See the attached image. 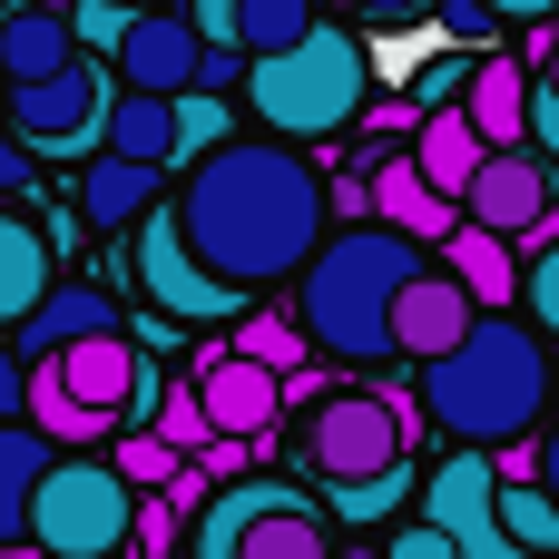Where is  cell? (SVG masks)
<instances>
[{
  "instance_id": "7c38bea8",
  "label": "cell",
  "mask_w": 559,
  "mask_h": 559,
  "mask_svg": "<svg viewBox=\"0 0 559 559\" xmlns=\"http://www.w3.org/2000/svg\"><path fill=\"white\" fill-rule=\"evenodd\" d=\"M197 393H206L216 432H246V442H265V432H275V413L295 403V383H285L275 364H255L246 344H216V354L197 364Z\"/></svg>"
},
{
  "instance_id": "5bb4252c",
  "label": "cell",
  "mask_w": 559,
  "mask_h": 559,
  "mask_svg": "<svg viewBox=\"0 0 559 559\" xmlns=\"http://www.w3.org/2000/svg\"><path fill=\"white\" fill-rule=\"evenodd\" d=\"M59 373H69V393L79 403H98V413H138V383H147V354H138V334L118 324V334H88V344H69V354H49Z\"/></svg>"
},
{
  "instance_id": "52a82bcc",
  "label": "cell",
  "mask_w": 559,
  "mask_h": 559,
  "mask_svg": "<svg viewBox=\"0 0 559 559\" xmlns=\"http://www.w3.org/2000/svg\"><path fill=\"white\" fill-rule=\"evenodd\" d=\"M138 285H147V305H157V314H177V324H236V314H246V285H236V275H216V265L187 246L177 197L138 226Z\"/></svg>"
},
{
  "instance_id": "9a60e30c",
  "label": "cell",
  "mask_w": 559,
  "mask_h": 559,
  "mask_svg": "<svg viewBox=\"0 0 559 559\" xmlns=\"http://www.w3.org/2000/svg\"><path fill=\"white\" fill-rule=\"evenodd\" d=\"M373 216L383 226H403V236H423V246H452L462 236V197H442L432 177H423V157H393V167H373Z\"/></svg>"
},
{
  "instance_id": "277c9868",
  "label": "cell",
  "mask_w": 559,
  "mask_h": 559,
  "mask_svg": "<svg viewBox=\"0 0 559 559\" xmlns=\"http://www.w3.org/2000/svg\"><path fill=\"white\" fill-rule=\"evenodd\" d=\"M364 88H373V59H364V39L334 29V20H314L295 49L246 59V108H255L275 138H334V128H354V118H364Z\"/></svg>"
},
{
  "instance_id": "30bf717a",
  "label": "cell",
  "mask_w": 559,
  "mask_h": 559,
  "mask_svg": "<svg viewBox=\"0 0 559 559\" xmlns=\"http://www.w3.org/2000/svg\"><path fill=\"white\" fill-rule=\"evenodd\" d=\"M550 157L540 147H491L481 157V177H472V226H501V236H521V246H550L559 226H550Z\"/></svg>"
},
{
  "instance_id": "e0dca14e",
  "label": "cell",
  "mask_w": 559,
  "mask_h": 559,
  "mask_svg": "<svg viewBox=\"0 0 559 559\" xmlns=\"http://www.w3.org/2000/svg\"><path fill=\"white\" fill-rule=\"evenodd\" d=\"M442 265L481 295V314H501L511 295H531V246H521V236H501V226H472V216H462V236L442 246Z\"/></svg>"
},
{
  "instance_id": "ffe728a7",
  "label": "cell",
  "mask_w": 559,
  "mask_h": 559,
  "mask_svg": "<svg viewBox=\"0 0 559 559\" xmlns=\"http://www.w3.org/2000/svg\"><path fill=\"white\" fill-rule=\"evenodd\" d=\"M531 69L521 59H472V79H462V108L481 118V138L491 147H531Z\"/></svg>"
},
{
  "instance_id": "4dcf8cb0",
  "label": "cell",
  "mask_w": 559,
  "mask_h": 559,
  "mask_svg": "<svg viewBox=\"0 0 559 559\" xmlns=\"http://www.w3.org/2000/svg\"><path fill=\"white\" fill-rule=\"evenodd\" d=\"M118 472H128L138 491H167V481L187 472V452H177V442H167V432L147 423V432H128V442H118Z\"/></svg>"
},
{
  "instance_id": "8d00e7d4",
  "label": "cell",
  "mask_w": 559,
  "mask_h": 559,
  "mask_svg": "<svg viewBox=\"0 0 559 559\" xmlns=\"http://www.w3.org/2000/svg\"><path fill=\"white\" fill-rule=\"evenodd\" d=\"M373 29H403V20H423V10H442V0H354Z\"/></svg>"
},
{
  "instance_id": "d6986e66",
  "label": "cell",
  "mask_w": 559,
  "mask_h": 559,
  "mask_svg": "<svg viewBox=\"0 0 559 559\" xmlns=\"http://www.w3.org/2000/svg\"><path fill=\"white\" fill-rule=\"evenodd\" d=\"M69 59H79V29H69V10H49V0H39V10H10V20H0V79H10V88H29V79H59Z\"/></svg>"
},
{
  "instance_id": "ac0fdd59",
  "label": "cell",
  "mask_w": 559,
  "mask_h": 559,
  "mask_svg": "<svg viewBox=\"0 0 559 559\" xmlns=\"http://www.w3.org/2000/svg\"><path fill=\"white\" fill-rule=\"evenodd\" d=\"M88 334H118V305H108L98 285L69 275L29 324H10V354H20V364H49V354H69V344H88Z\"/></svg>"
},
{
  "instance_id": "836d02e7",
  "label": "cell",
  "mask_w": 559,
  "mask_h": 559,
  "mask_svg": "<svg viewBox=\"0 0 559 559\" xmlns=\"http://www.w3.org/2000/svg\"><path fill=\"white\" fill-rule=\"evenodd\" d=\"M187 531H197V521H187L167 491H157V501H138V550H147V559H167L177 540H187Z\"/></svg>"
},
{
  "instance_id": "6da1fadb",
  "label": "cell",
  "mask_w": 559,
  "mask_h": 559,
  "mask_svg": "<svg viewBox=\"0 0 559 559\" xmlns=\"http://www.w3.org/2000/svg\"><path fill=\"white\" fill-rule=\"evenodd\" d=\"M177 216H187V246L236 275V285H275V275H305L324 246V216H334V187L285 147V138H226L216 157L187 167L177 187Z\"/></svg>"
},
{
  "instance_id": "5b68a950",
  "label": "cell",
  "mask_w": 559,
  "mask_h": 559,
  "mask_svg": "<svg viewBox=\"0 0 559 559\" xmlns=\"http://www.w3.org/2000/svg\"><path fill=\"white\" fill-rule=\"evenodd\" d=\"M138 481L118 472V462H88V452H59V472L39 481V501H29V540L49 559H118L138 550Z\"/></svg>"
},
{
  "instance_id": "2e32d148",
  "label": "cell",
  "mask_w": 559,
  "mask_h": 559,
  "mask_svg": "<svg viewBox=\"0 0 559 559\" xmlns=\"http://www.w3.org/2000/svg\"><path fill=\"white\" fill-rule=\"evenodd\" d=\"M157 157H118V147H98L88 167H79V216L88 226H147L157 216Z\"/></svg>"
},
{
  "instance_id": "83f0119b",
  "label": "cell",
  "mask_w": 559,
  "mask_h": 559,
  "mask_svg": "<svg viewBox=\"0 0 559 559\" xmlns=\"http://www.w3.org/2000/svg\"><path fill=\"white\" fill-rule=\"evenodd\" d=\"M314 20H324V0H246V10H236V49H246V59H265V49H295Z\"/></svg>"
},
{
  "instance_id": "7402d4cb",
  "label": "cell",
  "mask_w": 559,
  "mask_h": 559,
  "mask_svg": "<svg viewBox=\"0 0 559 559\" xmlns=\"http://www.w3.org/2000/svg\"><path fill=\"white\" fill-rule=\"evenodd\" d=\"M49 255H59L49 226H29V216L0 226V314H10V324H29V314L59 295V265H49Z\"/></svg>"
},
{
  "instance_id": "3957f363",
  "label": "cell",
  "mask_w": 559,
  "mask_h": 559,
  "mask_svg": "<svg viewBox=\"0 0 559 559\" xmlns=\"http://www.w3.org/2000/svg\"><path fill=\"white\" fill-rule=\"evenodd\" d=\"M413 275H423V236L364 216V226H344V236L305 265L295 314H305V334H314L324 354H344V364H383V354H393V305H403Z\"/></svg>"
},
{
  "instance_id": "f546056e",
  "label": "cell",
  "mask_w": 559,
  "mask_h": 559,
  "mask_svg": "<svg viewBox=\"0 0 559 559\" xmlns=\"http://www.w3.org/2000/svg\"><path fill=\"white\" fill-rule=\"evenodd\" d=\"M236 138V108L216 98V88H177V167H197V157H216Z\"/></svg>"
},
{
  "instance_id": "603a6c76",
  "label": "cell",
  "mask_w": 559,
  "mask_h": 559,
  "mask_svg": "<svg viewBox=\"0 0 559 559\" xmlns=\"http://www.w3.org/2000/svg\"><path fill=\"white\" fill-rule=\"evenodd\" d=\"M413 157H423V177H432L442 197H472V177H481L491 138H481V118H472V108H432V118H423V138H413Z\"/></svg>"
},
{
  "instance_id": "8992f818",
  "label": "cell",
  "mask_w": 559,
  "mask_h": 559,
  "mask_svg": "<svg viewBox=\"0 0 559 559\" xmlns=\"http://www.w3.org/2000/svg\"><path fill=\"white\" fill-rule=\"evenodd\" d=\"M501 452L491 442H452L432 472H423V521H442L452 540H462V559H531L521 540H511V521H501Z\"/></svg>"
},
{
  "instance_id": "e575fe53",
  "label": "cell",
  "mask_w": 559,
  "mask_h": 559,
  "mask_svg": "<svg viewBox=\"0 0 559 559\" xmlns=\"http://www.w3.org/2000/svg\"><path fill=\"white\" fill-rule=\"evenodd\" d=\"M383 559H462V540L442 531V521H413V531H393V550Z\"/></svg>"
},
{
  "instance_id": "cb8c5ba5",
  "label": "cell",
  "mask_w": 559,
  "mask_h": 559,
  "mask_svg": "<svg viewBox=\"0 0 559 559\" xmlns=\"http://www.w3.org/2000/svg\"><path fill=\"white\" fill-rule=\"evenodd\" d=\"M236 559H344L334 550V511H324V501H285V511H265V521L236 540Z\"/></svg>"
},
{
  "instance_id": "b9f144b4",
  "label": "cell",
  "mask_w": 559,
  "mask_h": 559,
  "mask_svg": "<svg viewBox=\"0 0 559 559\" xmlns=\"http://www.w3.org/2000/svg\"><path fill=\"white\" fill-rule=\"evenodd\" d=\"M344 559H383V550H344Z\"/></svg>"
},
{
  "instance_id": "484cf974",
  "label": "cell",
  "mask_w": 559,
  "mask_h": 559,
  "mask_svg": "<svg viewBox=\"0 0 559 559\" xmlns=\"http://www.w3.org/2000/svg\"><path fill=\"white\" fill-rule=\"evenodd\" d=\"M108 147H118V157H157V167H177V98H167V88H128L118 118H108Z\"/></svg>"
},
{
  "instance_id": "60d3db41",
  "label": "cell",
  "mask_w": 559,
  "mask_h": 559,
  "mask_svg": "<svg viewBox=\"0 0 559 559\" xmlns=\"http://www.w3.org/2000/svg\"><path fill=\"white\" fill-rule=\"evenodd\" d=\"M10 10H39V0H0V20H10Z\"/></svg>"
},
{
  "instance_id": "d4e9b609",
  "label": "cell",
  "mask_w": 559,
  "mask_h": 559,
  "mask_svg": "<svg viewBox=\"0 0 559 559\" xmlns=\"http://www.w3.org/2000/svg\"><path fill=\"white\" fill-rule=\"evenodd\" d=\"M29 423H39L49 442H69V452H79V442H98V432H118V413H98V403H79L59 364H29Z\"/></svg>"
},
{
  "instance_id": "9c48e42d",
  "label": "cell",
  "mask_w": 559,
  "mask_h": 559,
  "mask_svg": "<svg viewBox=\"0 0 559 559\" xmlns=\"http://www.w3.org/2000/svg\"><path fill=\"white\" fill-rule=\"evenodd\" d=\"M108 118H118V88H108L98 49H79L59 79L10 88V138H29V147H108Z\"/></svg>"
},
{
  "instance_id": "ab89813d",
  "label": "cell",
  "mask_w": 559,
  "mask_h": 559,
  "mask_svg": "<svg viewBox=\"0 0 559 559\" xmlns=\"http://www.w3.org/2000/svg\"><path fill=\"white\" fill-rule=\"evenodd\" d=\"M540 481L559 491V423H550V442H540Z\"/></svg>"
},
{
  "instance_id": "ba28073f",
  "label": "cell",
  "mask_w": 559,
  "mask_h": 559,
  "mask_svg": "<svg viewBox=\"0 0 559 559\" xmlns=\"http://www.w3.org/2000/svg\"><path fill=\"white\" fill-rule=\"evenodd\" d=\"M305 462H314V481L393 472V462H413V413L383 403V393H334V403H314V423H305Z\"/></svg>"
},
{
  "instance_id": "f35d334b",
  "label": "cell",
  "mask_w": 559,
  "mask_h": 559,
  "mask_svg": "<svg viewBox=\"0 0 559 559\" xmlns=\"http://www.w3.org/2000/svg\"><path fill=\"white\" fill-rule=\"evenodd\" d=\"M501 20H559V0H491Z\"/></svg>"
},
{
  "instance_id": "74e56055",
  "label": "cell",
  "mask_w": 559,
  "mask_h": 559,
  "mask_svg": "<svg viewBox=\"0 0 559 559\" xmlns=\"http://www.w3.org/2000/svg\"><path fill=\"white\" fill-rule=\"evenodd\" d=\"M0 187H10V197H39V177H29V138H20V147L0 157Z\"/></svg>"
},
{
  "instance_id": "f1b7e54d",
  "label": "cell",
  "mask_w": 559,
  "mask_h": 559,
  "mask_svg": "<svg viewBox=\"0 0 559 559\" xmlns=\"http://www.w3.org/2000/svg\"><path fill=\"white\" fill-rule=\"evenodd\" d=\"M236 344H246L255 364H275V373L295 383V403H314V383H305V354H314V334H305V314H295V324H285V314H255V324H246Z\"/></svg>"
},
{
  "instance_id": "7a4b0ae2",
  "label": "cell",
  "mask_w": 559,
  "mask_h": 559,
  "mask_svg": "<svg viewBox=\"0 0 559 559\" xmlns=\"http://www.w3.org/2000/svg\"><path fill=\"white\" fill-rule=\"evenodd\" d=\"M423 413L452 432V442H531L540 413H550V344L511 314H481L472 344H452L442 364H423Z\"/></svg>"
},
{
  "instance_id": "44dd1931",
  "label": "cell",
  "mask_w": 559,
  "mask_h": 559,
  "mask_svg": "<svg viewBox=\"0 0 559 559\" xmlns=\"http://www.w3.org/2000/svg\"><path fill=\"white\" fill-rule=\"evenodd\" d=\"M49 472H59L49 432H39L29 413H10V423H0V540H29V501H39Z\"/></svg>"
},
{
  "instance_id": "4316f807",
  "label": "cell",
  "mask_w": 559,
  "mask_h": 559,
  "mask_svg": "<svg viewBox=\"0 0 559 559\" xmlns=\"http://www.w3.org/2000/svg\"><path fill=\"white\" fill-rule=\"evenodd\" d=\"M413 491H423V481H413V462H393V472H364V481H324V511H334V521H354V531H373V521H393Z\"/></svg>"
},
{
  "instance_id": "7bdbcfd3",
  "label": "cell",
  "mask_w": 559,
  "mask_h": 559,
  "mask_svg": "<svg viewBox=\"0 0 559 559\" xmlns=\"http://www.w3.org/2000/svg\"><path fill=\"white\" fill-rule=\"evenodd\" d=\"M324 10H354V0H324Z\"/></svg>"
},
{
  "instance_id": "d590c367",
  "label": "cell",
  "mask_w": 559,
  "mask_h": 559,
  "mask_svg": "<svg viewBox=\"0 0 559 559\" xmlns=\"http://www.w3.org/2000/svg\"><path fill=\"white\" fill-rule=\"evenodd\" d=\"M531 147L559 167V79H540V88H531Z\"/></svg>"
},
{
  "instance_id": "d6a6232c",
  "label": "cell",
  "mask_w": 559,
  "mask_h": 559,
  "mask_svg": "<svg viewBox=\"0 0 559 559\" xmlns=\"http://www.w3.org/2000/svg\"><path fill=\"white\" fill-rule=\"evenodd\" d=\"M521 305H531V324L559 344V236H550V246H531V295H521Z\"/></svg>"
},
{
  "instance_id": "1f68e13d",
  "label": "cell",
  "mask_w": 559,
  "mask_h": 559,
  "mask_svg": "<svg viewBox=\"0 0 559 559\" xmlns=\"http://www.w3.org/2000/svg\"><path fill=\"white\" fill-rule=\"evenodd\" d=\"M138 10H147V0H79L69 29H79V49H108V59H118V39L138 29Z\"/></svg>"
},
{
  "instance_id": "8fae6325",
  "label": "cell",
  "mask_w": 559,
  "mask_h": 559,
  "mask_svg": "<svg viewBox=\"0 0 559 559\" xmlns=\"http://www.w3.org/2000/svg\"><path fill=\"white\" fill-rule=\"evenodd\" d=\"M472 324H481V295H472L452 265H423V275L403 285V305H393V354L442 364L452 344H472Z\"/></svg>"
},
{
  "instance_id": "4fadbf2b",
  "label": "cell",
  "mask_w": 559,
  "mask_h": 559,
  "mask_svg": "<svg viewBox=\"0 0 559 559\" xmlns=\"http://www.w3.org/2000/svg\"><path fill=\"white\" fill-rule=\"evenodd\" d=\"M206 49H216V39H206L197 20H177V10H157V0H147V10H138V29L118 39V79H128V88H167V98H177V88H197V79H206Z\"/></svg>"
}]
</instances>
